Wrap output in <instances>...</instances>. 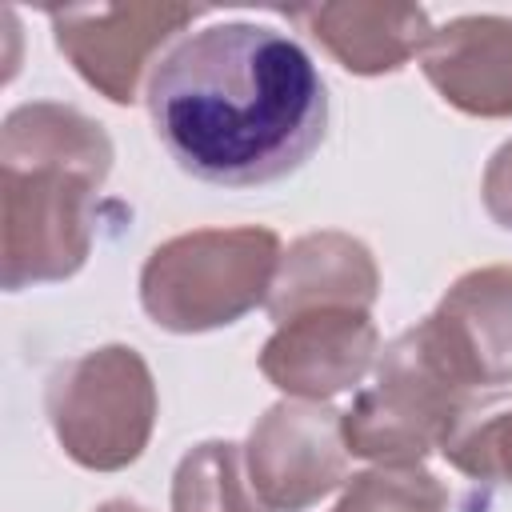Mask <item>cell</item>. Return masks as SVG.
Returning <instances> with one entry per match:
<instances>
[{
	"mask_svg": "<svg viewBox=\"0 0 512 512\" xmlns=\"http://www.w3.org/2000/svg\"><path fill=\"white\" fill-rule=\"evenodd\" d=\"M144 104L172 164L216 188L284 180L328 132V84L304 44L252 20L180 36L148 72Z\"/></svg>",
	"mask_w": 512,
	"mask_h": 512,
	"instance_id": "cell-1",
	"label": "cell"
},
{
	"mask_svg": "<svg viewBox=\"0 0 512 512\" xmlns=\"http://www.w3.org/2000/svg\"><path fill=\"white\" fill-rule=\"evenodd\" d=\"M496 400L472 388L420 320L384 344L376 380L340 412L344 444L368 464H424Z\"/></svg>",
	"mask_w": 512,
	"mask_h": 512,
	"instance_id": "cell-2",
	"label": "cell"
},
{
	"mask_svg": "<svg viewBox=\"0 0 512 512\" xmlns=\"http://www.w3.org/2000/svg\"><path fill=\"white\" fill-rule=\"evenodd\" d=\"M284 244L264 224L192 228L156 244L140 268V308L176 336L216 332L268 304Z\"/></svg>",
	"mask_w": 512,
	"mask_h": 512,
	"instance_id": "cell-3",
	"label": "cell"
},
{
	"mask_svg": "<svg viewBox=\"0 0 512 512\" xmlns=\"http://www.w3.org/2000/svg\"><path fill=\"white\" fill-rule=\"evenodd\" d=\"M44 412L72 464L88 472H120L144 456L160 396L148 360L132 344H100L48 376Z\"/></svg>",
	"mask_w": 512,
	"mask_h": 512,
	"instance_id": "cell-4",
	"label": "cell"
},
{
	"mask_svg": "<svg viewBox=\"0 0 512 512\" xmlns=\"http://www.w3.org/2000/svg\"><path fill=\"white\" fill-rule=\"evenodd\" d=\"M100 184L52 164L0 168V284L4 292L68 280L96 236Z\"/></svg>",
	"mask_w": 512,
	"mask_h": 512,
	"instance_id": "cell-5",
	"label": "cell"
},
{
	"mask_svg": "<svg viewBox=\"0 0 512 512\" xmlns=\"http://www.w3.org/2000/svg\"><path fill=\"white\" fill-rule=\"evenodd\" d=\"M204 8L188 4H84L48 8L52 40L76 76L112 104L140 96L144 72L176 44V36L200 20Z\"/></svg>",
	"mask_w": 512,
	"mask_h": 512,
	"instance_id": "cell-6",
	"label": "cell"
},
{
	"mask_svg": "<svg viewBox=\"0 0 512 512\" xmlns=\"http://www.w3.org/2000/svg\"><path fill=\"white\" fill-rule=\"evenodd\" d=\"M244 464L268 512H308L348 480L340 412L316 400L272 404L248 432Z\"/></svg>",
	"mask_w": 512,
	"mask_h": 512,
	"instance_id": "cell-7",
	"label": "cell"
},
{
	"mask_svg": "<svg viewBox=\"0 0 512 512\" xmlns=\"http://www.w3.org/2000/svg\"><path fill=\"white\" fill-rule=\"evenodd\" d=\"M380 332L372 312L360 308H320L276 324L260 348V372L288 400L328 404L352 392L376 364Z\"/></svg>",
	"mask_w": 512,
	"mask_h": 512,
	"instance_id": "cell-8",
	"label": "cell"
},
{
	"mask_svg": "<svg viewBox=\"0 0 512 512\" xmlns=\"http://www.w3.org/2000/svg\"><path fill=\"white\" fill-rule=\"evenodd\" d=\"M424 324L472 388L492 400L512 388V264L456 276Z\"/></svg>",
	"mask_w": 512,
	"mask_h": 512,
	"instance_id": "cell-9",
	"label": "cell"
},
{
	"mask_svg": "<svg viewBox=\"0 0 512 512\" xmlns=\"http://www.w3.org/2000/svg\"><path fill=\"white\" fill-rule=\"evenodd\" d=\"M284 20L300 24L344 72L388 76L420 56L432 40V20L416 4H376V0H332L280 8Z\"/></svg>",
	"mask_w": 512,
	"mask_h": 512,
	"instance_id": "cell-10",
	"label": "cell"
},
{
	"mask_svg": "<svg viewBox=\"0 0 512 512\" xmlns=\"http://www.w3.org/2000/svg\"><path fill=\"white\" fill-rule=\"evenodd\" d=\"M424 80L464 116H512V16H456L420 52Z\"/></svg>",
	"mask_w": 512,
	"mask_h": 512,
	"instance_id": "cell-11",
	"label": "cell"
},
{
	"mask_svg": "<svg viewBox=\"0 0 512 512\" xmlns=\"http://www.w3.org/2000/svg\"><path fill=\"white\" fill-rule=\"evenodd\" d=\"M380 296V268L364 240L352 232H304L296 236L276 268L272 292H268V316L276 324L320 312V308H360L372 312Z\"/></svg>",
	"mask_w": 512,
	"mask_h": 512,
	"instance_id": "cell-12",
	"label": "cell"
},
{
	"mask_svg": "<svg viewBox=\"0 0 512 512\" xmlns=\"http://www.w3.org/2000/svg\"><path fill=\"white\" fill-rule=\"evenodd\" d=\"M112 156L116 152L104 124L72 104H56V100L16 104L0 128V168L52 164V168H72L104 188L112 172Z\"/></svg>",
	"mask_w": 512,
	"mask_h": 512,
	"instance_id": "cell-13",
	"label": "cell"
},
{
	"mask_svg": "<svg viewBox=\"0 0 512 512\" xmlns=\"http://www.w3.org/2000/svg\"><path fill=\"white\" fill-rule=\"evenodd\" d=\"M172 512H268L256 496L244 464V448L232 440L192 444L172 472Z\"/></svg>",
	"mask_w": 512,
	"mask_h": 512,
	"instance_id": "cell-14",
	"label": "cell"
},
{
	"mask_svg": "<svg viewBox=\"0 0 512 512\" xmlns=\"http://www.w3.org/2000/svg\"><path fill=\"white\" fill-rule=\"evenodd\" d=\"M332 512H448V492L424 464H372L344 484Z\"/></svg>",
	"mask_w": 512,
	"mask_h": 512,
	"instance_id": "cell-15",
	"label": "cell"
},
{
	"mask_svg": "<svg viewBox=\"0 0 512 512\" xmlns=\"http://www.w3.org/2000/svg\"><path fill=\"white\" fill-rule=\"evenodd\" d=\"M440 456L484 484H512V404L508 408H488L472 416L444 448Z\"/></svg>",
	"mask_w": 512,
	"mask_h": 512,
	"instance_id": "cell-16",
	"label": "cell"
},
{
	"mask_svg": "<svg viewBox=\"0 0 512 512\" xmlns=\"http://www.w3.org/2000/svg\"><path fill=\"white\" fill-rule=\"evenodd\" d=\"M480 200L488 208V216L512 232V140H504L488 168H484V180H480Z\"/></svg>",
	"mask_w": 512,
	"mask_h": 512,
	"instance_id": "cell-17",
	"label": "cell"
},
{
	"mask_svg": "<svg viewBox=\"0 0 512 512\" xmlns=\"http://www.w3.org/2000/svg\"><path fill=\"white\" fill-rule=\"evenodd\" d=\"M92 512H152V508H144V504H136V500H124V496H116V500H104V504H96Z\"/></svg>",
	"mask_w": 512,
	"mask_h": 512,
	"instance_id": "cell-18",
	"label": "cell"
}]
</instances>
